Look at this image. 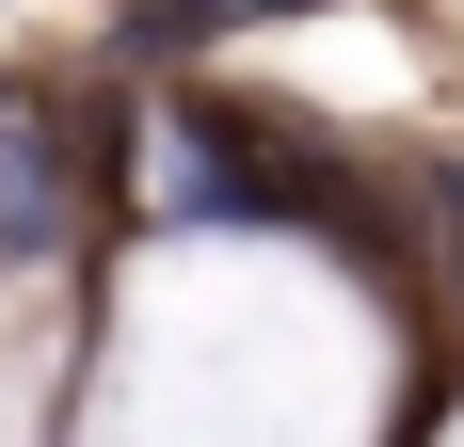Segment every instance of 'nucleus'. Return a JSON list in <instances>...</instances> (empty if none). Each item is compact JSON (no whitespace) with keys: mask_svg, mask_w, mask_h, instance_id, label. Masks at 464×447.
Here are the masks:
<instances>
[{"mask_svg":"<svg viewBox=\"0 0 464 447\" xmlns=\"http://www.w3.org/2000/svg\"><path fill=\"white\" fill-rule=\"evenodd\" d=\"M160 208H177V224H304V192L256 160V128H240V112L177 96V112H160Z\"/></svg>","mask_w":464,"mask_h":447,"instance_id":"1","label":"nucleus"},{"mask_svg":"<svg viewBox=\"0 0 464 447\" xmlns=\"http://www.w3.org/2000/svg\"><path fill=\"white\" fill-rule=\"evenodd\" d=\"M48 224H64V144L33 96H0V256H48Z\"/></svg>","mask_w":464,"mask_h":447,"instance_id":"2","label":"nucleus"}]
</instances>
